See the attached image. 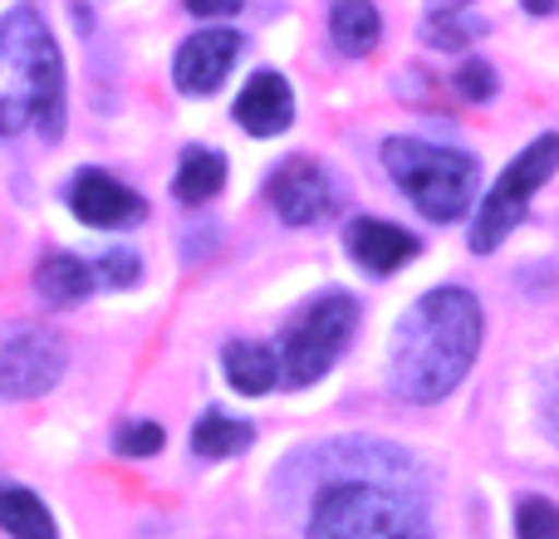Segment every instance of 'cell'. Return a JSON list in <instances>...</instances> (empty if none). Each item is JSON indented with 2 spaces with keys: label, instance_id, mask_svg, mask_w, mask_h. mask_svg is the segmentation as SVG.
Wrapping results in <instances>:
<instances>
[{
  "label": "cell",
  "instance_id": "cell-1",
  "mask_svg": "<svg viewBox=\"0 0 559 539\" xmlns=\"http://www.w3.org/2000/svg\"><path fill=\"white\" fill-rule=\"evenodd\" d=\"M486 314L476 295L442 285L403 314L393 334V387L407 403H442L481 354Z\"/></svg>",
  "mask_w": 559,
  "mask_h": 539
},
{
  "label": "cell",
  "instance_id": "cell-2",
  "mask_svg": "<svg viewBox=\"0 0 559 539\" xmlns=\"http://www.w3.org/2000/svg\"><path fill=\"white\" fill-rule=\"evenodd\" d=\"M64 128V59L39 20L15 5L0 20V137L39 133L55 143Z\"/></svg>",
  "mask_w": 559,
  "mask_h": 539
},
{
  "label": "cell",
  "instance_id": "cell-3",
  "mask_svg": "<svg viewBox=\"0 0 559 539\" xmlns=\"http://www.w3.org/2000/svg\"><path fill=\"white\" fill-rule=\"evenodd\" d=\"M309 539H432L413 491L383 481H334L319 491Z\"/></svg>",
  "mask_w": 559,
  "mask_h": 539
},
{
  "label": "cell",
  "instance_id": "cell-4",
  "mask_svg": "<svg viewBox=\"0 0 559 539\" xmlns=\"http://www.w3.org/2000/svg\"><path fill=\"white\" fill-rule=\"evenodd\" d=\"M383 167L427 221H456L476 196V157L456 147H437L423 137H388Z\"/></svg>",
  "mask_w": 559,
  "mask_h": 539
},
{
  "label": "cell",
  "instance_id": "cell-5",
  "mask_svg": "<svg viewBox=\"0 0 559 539\" xmlns=\"http://www.w3.org/2000/svg\"><path fill=\"white\" fill-rule=\"evenodd\" d=\"M358 328V304L344 289H324L319 299H309L289 328L280 334V378L289 387H309L338 363V354L348 348Z\"/></svg>",
  "mask_w": 559,
  "mask_h": 539
},
{
  "label": "cell",
  "instance_id": "cell-6",
  "mask_svg": "<svg viewBox=\"0 0 559 539\" xmlns=\"http://www.w3.org/2000/svg\"><path fill=\"white\" fill-rule=\"evenodd\" d=\"M555 167H559V133H540L535 143H525V153L501 172V182L486 192L481 212H476V221H472V251L476 255H491L496 245L521 226L531 196L550 182Z\"/></svg>",
  "mask_w": 559,
  "mask_h": 539
},
{
  "label": "cell",
  "instance_id": "cell-7",
  "mask_svg": "<svg viewBox=\"0 0 559 539\" xmlns=\"http://www.w3.org/2000/svg\"><path fill=\"white\" fill-rule=\"evenodd\" d=\"M64 378V344L39 324H5L0 328V397L25 403Z\"/></svg>",
  "mask_w": 559,
  "mask_h": 539
},
{
  "label": "cell",
  "instance_id": "cell-8",
  "mask_svg": "<svg viewBox=\"0 0 559 539\" xmlns=\"http://www.w3.org/2000/svg\"><path fill=\"white\" fill-rule=\"evenodd\" d=\"M265 196H271V206L280 212L285 226H314V221H324V216H334V206H338L334 177H329L314 157H289V163H280L271 172V182H265Z\"/></svg>",
  "mask_w": 559,
  "mask_h": 539
},
{
  "label": "cell",
  "instance_id": "cell-9",
  "mask_svg": "<svg viewBox=\"0 0 559 539\" xmlns=\"http://www.w3.org/2000/svg\"><path fill=\"white\" fill-rule=\"evenodd\" d=\"M64 202H69V212H74L79 221L98 226V231H123V226H138L147 216L143 196H138L133 187H123L118 177L98 172V167H84V172H74Z\"/></svg>",
  "mask_w": 559,
  "mask_h": 539
},
{
  "label": "cell",
  "instance_id": "cell-10",
  "mask_svg": "<svg viewBox=\"0 0 559 539\" xmlns=\"http://www.w3.org/2000/svg\"><path fill=\"white\" fill-rule=\"evenodd\" d=\"M236 55H241V35L226 25H212V29H197L192 39H182V49H177L173 59V79L182 94H216L222 88V79L231 74Z\"/></svg>",
  "mask_w": 559,
  "mask_h": 539
},
{
  "label": "cell",
  "instance_id": "cell-11",
  "mask_svg": "<svg viewBox=\"0 0 559 539\" xmlns=\"http://www.w3.org/2000/svg\"><path fill=\"white\" fill-rule=\"evenodd\" d=\"M236 123H241L251 137H275L295 123V94H289V84L275 74V69L251 74V84H246L241 98H236Z\"/></svg>",
  "mask_w": 559,
  "mask_h": 539
},
{
  "label": "cell",
  "instance_id": "cell-12",
  "mask_svg": "<svg viewBox=\"0 0 559 539\" xmlns=\"http://www.w3.org/2000/svg\"><path fill=\"white\" fill-rule=\"evenodd\" d=\"M348 251H354V261L364 270H373V275H393V270H403L407 261L417 255V236L403 231V226L393 221H354L348 226Z\"/></svg>",
  "mask_w": 559,
  "mask_h": 539
},
{
  "label": "cell",
  "instance_id": "cell-13",
  "mask_svg": "<svg viewBox=\"0 0 559 539\" xmlns=\"http://www.w3.org/2000/svg\"><path fill=\"white\" fill-rule=\"evenodd\" d=\"M35 289L49 309H74L94 295V265H84L69 251H55L35 265Z\"/></svg>",
  "mask_w": 559,
  "mask_h": 539
},
{
  "label": "cell",
  "instance_id": "cell-14",
  "mask_svg": "<svg viewBox=\"0 0 559 539\" xmlns=\"http://www.w3.org/2000/svg\"><path fill=\"white\" fill-rule=\"evenodd\" d=\"M329 39H334V49L348 59L373 55L378 39H383V15H378V5L373 0H334V10H329Z\"/></svg>",
  "mask_w": 559,
  "mask_h": 539
},
{
  "label": "cell",
  "instance_id": "cell-15",
  "mask_svg": "<svg viewBox=\"0 0 559 539\" xmlns=\"http://www.w3.org/2000/svg\"><path fill=\"white\" fill-rule=\"evenodd\" d=\"M222 368H226V383L246 397H261L280 383V354H271L265 344H246V338L241 344H226Z\"/></svg>",
  "mask_w": 559,
  "mask_h": 539
},
{
  "label": "cell",
  "instance_id": "cell-16",
  "mask_svg": "<svg viewBox=\"0 0 559 539\" xmlns=\"http://www.w3.org/2000/svg\"><path fill=\"white\" fill-rule=\"evenodd\" d=\"M0 530L10 539H59L55 515L45 511V501L15 481H0Z\"/></svg>",
  "mask_w": 559,
  "mask_h": 539
},
{
  "label": "cell",
  "instance_id": "cell-17",
  "mask_svg": "<svg viewBox=\"0 0 559 539\" xmlns=\"http://www.w3.org/2000/svg\"><path fill=\"white\" fill-rule=\"evenodd\" d=\"M226 187V157L212 153V147H187L182 163H177L173 192L182 206H206L216 192Z\"/></svg>",
  "mask_w": 559,
  "mask_h": 539
},
{
  "label": "cell",
  "instance_id": "cell-18",
  "mask_svg": "<svg viewBox=\"0 0 559 539\" xmlns=\"http://www.w3.org/2000/svg\"><path fill=\"white\" fill-rule=\"evenodd\" d=\"M255 442V427L241 422V417H226L222 407L202 412V422L192 427V452L206 456V462H222V456H236Z\"/></svg>",
  "mask_w": 559,
  "mask_h": 539
},
{
  "label": "cell",
  "instance_id": "cell-19",
  "mask_svg": "<svg viewBox=\"0 0 559 539\" xmlns=\"http://www.w3.org/2000/svg\"><path fill=\"white\" fill-rule=\"evenodd\" d=\"M486 29V20H476V15H466V10H447V15H427V45H437V49H462V45H472L476 35Z\"/></svg>",
  "mask_w": 559,
  "mask_h": 539
},
{
  "label": "cell",
  "instance_id": "cell-20",
  "mask_svg": "<svg viewBox=\"0 0 559 539\" xmlns=\"http://www.w3.org/2000/svg\"><path fill=\"white\" fill-rule=\"evenodd\" d=\"M515 535L521 539H559V511L540 495H525L515 505Z\"/></svg>",
  "mask_w": 559,
  "mask_h": 539
},
{
  "label": "cell",
  "instance_id": "cell-21",
  "mask_svg": "<svg viewBox=\"0 0 559 539\" xmlns=\"http://www.w3.org/2000/svg\"><path fill=\"white\" fill-rule=\"evenodd\" d=\"M138 275H143V261H138L128 245H114V251H104L94 261V279H104L108 289H133Z\"/></svg>",
  "mask_w": 559,
  "mask_h": 539
},
{
  "label": "cell",
  "instance_id": "cell-22",
  "mask_svg": "<svg viewBox=\"0 0 559 539\" xmlns=\"http://www.w3.org/2000/svg\"><path fill=\"white\" fill-rule=\"evenodd\" d=\"M456 94H462L466 104H486V98H496V69L486 64V59H466V64L456 69Z\"/></svg>",
  "mask_w": 559,
  "mask_h": 539
},
{
  "label": "cell",
  "instance_id": "cell-23",
  "mask_svg": "<svg viewBox=\"0 0 559 539\" xmlns=\"http://www.w3.org/2000/svg\"><path fill=\"white\" fill-rule=\"evenodd\" d=\"M118 452L123 456H157L163 452V427L157 422H128V427H118Z\"/></svg>",
  "mask_w": 559,
  "mask_h": 539
},
{
  "label": "cell",
  "instance_id": "cell-24",
  "mask_svg": "<svg viewBox=\"0 0 559 539\" xmlns=\"http://www.w3.org/2000/svg\"><path fill=\"white\" fill-rule=\"evenodd\" d=\"M540 417H545V432L559 442V368H550L540 383Z\"/></svg>",
  "mask_w": 559,
  "mask_h": 539
},
{
  "label": "cell",
  "instance_id": "cell-25",
  "mask_svg": "<svg viewBox=\"0 0 559 539\" xmlns=\"http://www.w3.org/2000/svg\"><path fill=\"white\" fill-rule=\"evenodd\" d=\"M187 10L202 20H222V15H236L241 10V0H187Z\"/></svg>",
  "mask_w": 559,
  "mask_h": 539
},
{
  "label": "cell",
  "instance_id": "cell-26",
  "mask_svg": "<svg viewBox=\"0 0 559 539\" xmlns=\"http://www.w3.org/2000/svg\"><path fill=\"white\" fill-rule=\"evenodd\" d=\"M525 10H531V15H555L559 10V0H521Z\"/></svg>",
  "mask_w": 559,
  "mask_h": 539
}]
</instances>
